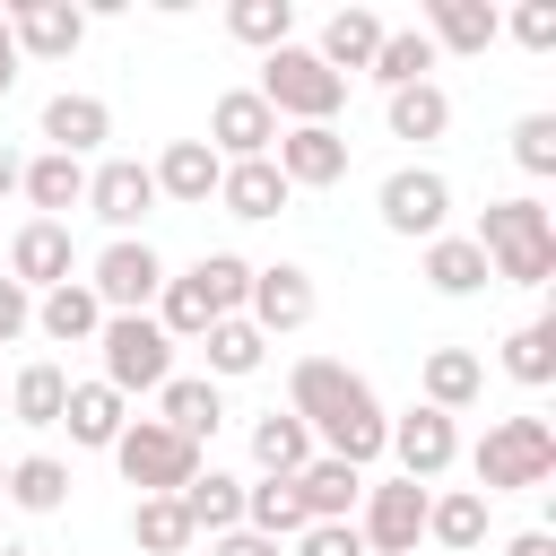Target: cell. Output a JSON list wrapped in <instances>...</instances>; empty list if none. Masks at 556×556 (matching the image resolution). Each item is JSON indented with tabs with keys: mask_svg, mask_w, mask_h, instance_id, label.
<instances>
[{
	"mask_svg": "<svg viewBox=\"0 0 556 556\" xmlns=\"http://www.w3.org/2000/svg\"><path fill=\"white\" fill-rule=\"evenodd\" d=\"M208 556H287V547L261 539V530H226V539H208Z\"/></svg>",
	"mask_w": 556,
	"mask_h": 556,
	"instance_id": "obj_46",
	"label": "cell"
},
{
	"mask_svg": "<svg viewBox=\"0 0 556 556\" xmlns=\"http://www.w3.org/2000/svg\"><path fill=\"white\" fill-rule=\"evenodd\" d=\"M156 426H174L182 443H208V434L226 426V391H217L208 374H174V382L156 391Z\"/></svg>",
	"mask_w": 556,
	"mask_h": 556,
	"instance_id": "obj_20",
	"label": "cell"
},
{
	"mask_svg": "<svg viewBox=\"0 0 556 556\" xmlns=\"http://www.w3.org/2000/svg\"><path fill=\"white\" fill-rule=\"evenodd\" d=\"M61 400H70V374H61L52 356L17 365V382H9V408H17V426H61Z\"/></svg>",
	"mask_w": 556,
	"mask_h": 556,
	"instance_id": "obj_37",
	"label": "cell"
},
{
	"mask_svg": "<svg viewBox=\"0 0 556 556\" xmlns=\"http://www.w3.org/2000/svg\"><path fill=\"white\" fill-rule=\"evenodd\" d=\"M417 556H426V547H417Z\"/></svg>",
	"mask_w": 556,
	"mask_h": 556,
	"instance_id": "obj_52",
	"label": "cell"
},
{
	"mask_svg": "<svg viewBox=\"0 0 556 556\" xmlns=\"http://www.w3.org/2000/svg\"><path fill=\"white\" fill-rule=\"evenodd\" d=\"M417 391H426V408L460 417V408L486 391V365H478L469 348H426V365H417Z\"/></svg>",
	"mask_w": 556,
	"mask_h": 556,
	"instance_id": "obj_28",
	"label": "cell"
},
{
	"mask_svg": "<svg viewBox=\"0 0 556 556\" xmlns=\"http://www.w3.org/2000/svg\"><path fill=\"white\" fill-rule=\"evenodd\" d=\"M252 96L278 113V130H295V122H330V113L348 104V78L321 70L313 43H278V52H261V87H252Z\"/></svg>",
	"mask_w": 556,
	"mask_h": 556,
	"instance_id": "obj_4",
	"label": "cell"
},
{
	"mask_svg": "<svg viewBox=\"0 0 556 556\" xmlns=\"http://www.w3.org/2000/svg\"><path fill=\"white\" fill-rule=\"evenodd\" d=\"M130 539H139V556H182L200 530H191V513H182L174 495H139V504H130Z\"/></svg>",
	"mask_w": 556,
	"mask_h": 556,
	"instance_id": "obj_38",
	"label": "cell"
},
{
	"mask_svg": "<svg viewBox=\"0 0 556 556\" xmlns=\"http://www.w3.org/2000/svg\"><path fill=\"white\" fill-rule=\"evenodd\" d=\"M495 35H504L495 0H426V43L434 52H486Z\"/></svg>",
	"mask_w": 556,
	"mask_h": 556,
	"instance_id": "obj_23",
	"label": "cell"
},
{
	"mask_svg": "<svg viewBox=\"0 0 556 556\" xmlns=\"http://www.w3.org/2000/svg\"><path fill=\"white\" fill-rule=\"evenodd\" d=\"M174 504H182L191 530H208V539L243 530V478H235V469H191V486H182Z\"/></svg>",
	"mask_w": 556,
	"mask_h": 556,
	"instance_id": "obj_30",
	"label": "cell"
},
{
	"mask_svg": "<svg viewBox=\"0 0 556 556\" xmlns=\"http://www.w3.org/2000/svg\"><path fill=\"white\" fill-rule=\"evenodd\" d=\"M226 35L252 43V52H278V43H295V9L287 0H235L226 9Z\"/></svg>",
	"mask_w": 556,
	"mask_h": 556,
	"instance_id": "obj_41",
	"label": "cell"
},
{
	"mask_svg": "<svg viewBox=\"0 0 556 556\" xmlns=\"http://www.w3.org/2000/svg\"><path fill=\"white\" fill-rule=\"evenodd\" d=\"M374 208H382V226H391V235H408V243L452 235V182H443L434 165H400V174H382Z\"/></svg>",
	"mask_w": 556,
	"mask_h": 556,
	"instance_id": "obj_8",
	"label": "cell"
},
{
	"mask_svg": "<svg viewBox=\"0 0 556 556\" xmlns=\"http://www.w3.org/2000/svg\"><path fill=\"white\" fill-rule=\"evenodd\" d=\"M70 269H78V243H70L61 217H26V226L9 235V278H17L26 295H52Z\"/></svg>",
	"mask_w": 556,
	"mask_h": 556,
	"instance_id": "obj_16",
	"label": "cell"
},
{
	"mask_svg": "<svg viewBox=\"0 0 556 556\" xmlns=\"http://www.w3.org/2000/svg\"><path fill=\"white\" fill-rule=\"evenodd\" d=\"M35 330H43L52 348H96V330H104V304L87 295V278H61L52 295H35Z\"/></svg>",
	"mask_w": 556,
	"mask_h": 556,
	"instance_id": "obj_25",
	"label": "cell"
},
{
	"mask_svg": "<svg viewBox=\"0 0 556 556\" xmlns=\"http://www.w3.org/2000/svg\"><path fill=\"white\" fill-rule=\"evenodd\" d=\"M295 191H287V174L269 165V156H252V165H226L217 174V208L226 217H243V226H261V217H278Z\"/></svg>",
	"mask_w": 556,
	"mask_h": 556,
	"instance_id": "obj_24",
	"label": "cell"
},
{
	"mask_svg": "<svg viewBox=\"0 0 556 556\" xmlns=\"http://www.w3.org/2000/svg\"><path fill=\"white\" fill-rule=\"evenodd\" d=\"M0 17H9L17 61H70L87 43V9H70V0H9Z\"/></svg>",
	"mask_w": 556,
	"mask_h": 556,
	"instance_id": "obj_14",
	"label": "cell"
},
{
	"mask_svg": "<svg viewBox=\"0 0 556 556\" xmlns=\"http://www.w3.org/2000/svg\"><path fill=\"white\" fill-rule=\"evenodd\" d=\"M104 139H113V104H104V96L61 87V96L43 104V148H52V156H78V165H87Z\"/></svg>",
	"mask_w": 556,
	"mask_h": 556,
	"instance_id": "obj_17",
	"label": "cell"
},
{
	"mask_svg": "<svg viewBox=\"0 0 556 556\" xmlns=\"http://www.w3.org/2000/svg\"><path fill=\"white\" fill-rule=\"evenodd\" d=\"M243 530H261V539H295L304 530V504H295V486L287 478H261V486H243Z\"/></svg>",
	"mask_w": 556,
	"mask_h": 556,
	"instance_id": "obj_40",
	"label": "cell"
},
{
	"mask_svg": "<svg viewBox=\"0 0 556 556\" xmlns=\"http://www.w3.org/2000/svg\"><path fill=\"white\" fill-rule=\"evenodd\" d=\"M504 35H513L521 52H556V0H521V9L504 17Z\"/></svg>",
	"mask_w": 556,
	"mask_h": 556,
	"instance_id": "obj_43",
	"label": "cell"
},
{
	"mask_svg": "<svg viewBox=\"0 0 556 556\" xmlns=\"http://www.w3.org/2000/svg\"><path fill=\"white\" fill-rule=\"evenodd\" d=\"M0 504H17V513H61L70 504V460H52V452H17L9 460V486H0Z\"/></svg>",
	"mask_w": 556,
	"mask_h": 556,
	"instance_id": "obj_29",
	"label": "cell"
},
{
	"mask_svg": "<svg viewBox=\"0 0 556 556\" xmlns=\"http://www.w3.org/2000/svg\"><path fill=\"white\" fill-rule=\"evenodd\" d=\"M417 278H426L434 295H478V287H495V269H486V252H478L469 235H434V243L417 252Z\"/></svg>",
	"mask_w": 556,
	"mask_h": 556,
	"instance_id": "obj_27",
	"label": "cell"
},
{
	"mask_svg": "<svg viewBox=\"0 0 556 556\" xmlns=\"http://www.w3.org/2000/svg\"><path fill=\"white\" fill-rule=\"evenodd\" d=\"M287 547H295V556H365L356 521H304V530H295Z\"/></svg>",
	"mask_w": 556,
	"mask_h": 556,
	"instance_id": "obj_44",
	"label": "cell"
},
{
	"mask_svg": "<svg viewBox=\"0 0 556 556\" xmlns=\"http://www.w3.org/2000/svg\"><path fill=\"white\" fill-rule=\"evenodd\" d=\"M252 460H261V478H295V469L313 460V434H304V417H295V408H269V417H252Z\"/></svg>",
	"mask_w": 556,
	"mask_h": 556,
	"instance_id": "obj_34",
	"label": "cell"
},
{
	"mask_svg": "<svg viewBox=\"0 0 556 556\" xmlns=\"http://www.w3.org/2000/svg\"><path fill=\"white\" fill-rule=\"evenodd\" d=\"M313 313H321V295H313V269H304V261H269V269H252L243 321H252L261 339H295Z\"/></svg>",
	"mask_w": 556,
	"mask_h": 556,
	"instance_id": "obj_10",
	"label": "cell"
},
{
	"mask_svg": "<svg viewBox=\"0 0 556 556\" xmlns=\"http://www.w3.org/2000/svg\"><path fill=\"white\" fill-rule=\"evenodd\" d=\"M182 278L208 295V313H217V321H226V313H243V295H252V261H243V252H200Z\"/></svg>",
	"mask_w": 556,
	"mask_h": 556,
	"instance_id": "obj_39",
	"label": "cell"
},
{
	"mask_svg": "<svg viewBox=\"0 0 556 556\" xmlns=\"http://www.w3.org/2000/svg\"><path fill=\"white\" fill-rule=\"evenodd\" d=\"M504 556H556V530H513Z\"/></svg>",
	"mask_w": 556,
	"mask_h": 556,
	"instance_id": "obj_47",
	"label": "cell"
},
{
	"mask_svg": "<svg viewBox=\"0 0 556 556\" xmlns=\"http://www.w3.org/2000/svg\"><path fill=\"white\" fill-rule=\"evenodd\" d=\"M26 330H35V295H26L17 278H0V348H9V339H26Z\"/></svg>",
	"mask_w": 556,
	"mask_h": 556,
	"instance_id": "obj_45",
	"label": "cell"
},
{
	"mask_svg": "<svg viewBox=\"0 0 556 556\" xmlns=\"http://www.w3.org/2000/svg\"><path fill=\"white\" fill-rule=\"evenodd\" d=\"M113 469H122L139 495H182L191 469H200V443H182V434L156 426V417H130L122 443H113Z\"/></svg>",
	"mask_w": 556,
	"mask_h": 556,
	"instance_id": "obj_6",
	"label": "cell"
},
{
	"mask_svg": "<svg viewBox=\"0 0 556 556\" xmlns=\"http://www.w3.org/2000/svg\"><path fill=\"white\" fill-rule=\"evenodd\" d=\"M478 469V495H521V486H547L556 478V426L547 417H495L469 452Z\"/></svg>",
	"mask_w": 556,
	"mask_h": 556,
	"instance_id": "obj_3",
	"label": "cell"
},
{
	"mask_svg": "<svg viewBox=\"0 0 556 556\" xmlns=\"http://www.w3.org/2000/svg\"><path fill=\"white\" fill-rule=\"evenodd\" d=\"M434 61H443V52L426 43V26H382V43H374V70H365V78H374L382 96H400V87H417Z\"/></svg>",
	"mask_w": 556,
	"mask_h": 556,
	"instance_id": "obj_32",
	"label": "cell"
},
{
	"mask_svg": "<svg viewBox=\"0 0 556 556\" xmlns=\"http://www.w3.org/2000/svg\"><path fill=\"white\" fill-rule=\"evenodd\" d=\"M17 191H26L35 217H61V226H70V208H87V165L43 148V156H26V182H17Z\"/></svg>",
	"mask_w": 556,
	"mask_h": 556,
	"instance_id": "obj_26",
	"label": "cell"
},
{
	"mask_svg": "<svg viewBox=\"0 0 556 556\" xmlns=\"http://www.w3.org/2000/svg\"><path fill=\"white\" fill-rule=\"evenodd\" d=\"M148 174H156V200H174V208H208L226 165H217V148H208V139H165V156H156Z\"/></svg>",
	"mask_w": 556,
	"mask_h": 556,
	"instance_id": "obj_18",
	"label": "cell"
},
{
	"mask_svg": "<svg viewBox=\"0 0 556 556\" xmlns=\"http://www.w3.org/2000/svg\"><path fill=\"white\" fill-rule=\"evenodd\" d=\"M382 452L400 460V478H417V486H434L452 460H460V426L443 417V408H408V417H391V434H382Z\"/></svg>",
	"mask_w": 556,
	"mask_h": 556,
	"instance_id": "obj_12",
	"label": "cell"
},
{
	"mask_svg": "<svg viewBox=\"0 0 556 556\" xmlns=\"http://www.w3.org/2000/svg\"><path fill=\"white\" fill-rule=\"evenodd\" d=\"M0 486H9V460H0Z\"/></svg>",
	"mask_w": 556,
	"mask_h": 556,
	"instance_id": "obj_51",
	"label": "cell"
},
{
	"mask_svg": "<svg viewBox=\"0 0 556 556\" xmlns=\"http://www.w3.org/2000/svg\"><path fill=\"white\" fill-rule=\"evenodd\" d=\"M17 87V43H9V17H0V96Z\"/></svg>",
	"mask_w": 556,
	"mask_h": 556,
	"instance_id": "obj_49",
	"label": "cell"
},
{
	"mask_svg": "<svg viewBox=\"0 0 556 556\" xmlns=\"http://www.w3.org/2000/svg\"><path fill=\"white\" fill-rule=\"evenodd\" d=\"M513 165L539 174V182L556 174V113H521V122H513Z\"/></svg>",
	"mask_w": 556,
	"mask_h": 556,
	"instance_id": "obj_42",
	"label": "cell"
},
{
	"mask_svg": "<svg viewBox=\"0 0 556 556\" xmlns=\"http://www.w3.org/2000/svg\"><path fill=\"white\" fill-rule=\"evenodd\" d=\"M287 408L304 417L313 452H330V460H348V469L382 460L391 408L374 400V382H365L356 365H339V356H295V374H287Z\"/></svg>",
	"mask_w": 556,
	"mask_h": 556,
	"instance_id": "obj_1",
	"label": "cell"
},
{
	"mask_svg": "<svg viewBox=\"0 0 556 556\" xmlns=\"http://www.w3.org/2000/svg\"><path fill=\"white\" fill-rule=\"evenodd\" d=\"M208 382H243V374H261L269 365V339L243 321V313H226V321H208Z\"/></svg>",
	"mask_w": 556,
	"mask_h": 556,
	"instance_id": "obj_33",
	"label": "cell"
},
{
	"mask_svg": "<svg viewBox=\"0 0 556 556\" xmlns=\"http://www.w3.org/2000/svg\"><path fill=\"white\" fill-rule=\"evenodd\" d=\"M208 148H217V165H252V156L278 148V113H269L252 87H226V96L208 104Z\"/></svg>",
	"mask_w": 556,
	"mask_h": 556,
	"instance_id": "obj_15",
	"label": "cell"
},
{
	"mask_svg": "<svg viewBox=\"0 0 556 556\" xmlns=\"http://www.w3.org/2000/svg\"><path fill=\"white\" fill-rule=\"evenodd\" d=\"M469 547H486V495L478 486L426 495V556H469Z\"/></svg>",
	"mask_w": 556,
	"mask_h": 556,
	"instance_id": "obj_22",
	"label": "cell"
},
{
	"mask_svg": "<svg viewBox=\"0 0 556 556\" xmlns=\"http://www.w3.org/2000/svg\"><path fill=\"white\" fill-rule=\"evenodd\" d=\"M17 182H26V156H17V148H9V139H0V200H9V191H17Z\"/></svg>",
	"mask_w": 556,
	"mask_h": 556,
	"instance_id": "obj_48",
	"label": "cell"
},
{
	"mask_svg": "<svg viewBox=\"0 0 556 556\" xmlns=\"http://www.w3.org/2000/svg\"><path fill=\"white\" fill-rule=\"evenodd\" d=\"M269 165L287 174V191H330V182H348V130L339 122H295V130H278Z\"/></svg>",
	"mask_w": 556,
	"mask_h": 556,
	"instance_id": "obj_11",
	"label": "cell"
},
{
	"mask_svg": "<svg viewBox=\"0 0 556 556\" xmlns=\"http://www.w3.org/2000/svg\"><path fill=\"white\" fill-rule=\"evenodd\" d=\"M504 374H513L521 391H547V382H556V313H539V321H521V330L504 339Z\"/></svg>",
	"mask_w": 556,
	"mask_h": 556,
	"instance_id": "obj_36",
	"label": "cell"
},
{
	"mask_svg": "<svg viewBox=\"0 0 556 556\" xmlns=\"http://www.w3.org/2000/svg\"><path fill=\"white\" fill-rule=\"evenodd\" d=\"M382 122H391V139H443V130H452V96H443L434 78H417V87H400V96L382 104Z\"/></svg>",
	"mask_w": 556,
	"mask_h": 556,
	"instance_id": "obj_35",
	"label": "cell"
},
{
	"mask_svg": "<svg viewBox=\"0 0 556 556\" xmlns=\"http://www.w3.org/2000/svg\"><path fill=\"white\" fill-rule=\"evenodd\" d=\"M0 556H35V547H0Z\"/></svg>",
	"mask_w": 556,
	"mask_h": 556,
	"instance_id": "obj_50",
	"label": "cell"
},
{
	"mask_svg": "<svg viewBox=\"0 0 556 556\" xmlns=\"http://www.w3.org/2000/svg\"><path fill=\"white\" fill-rule=\"evenodd\" d=\"M356 539H365V556H417V547H426V486H417V478H382V486H365V504H356Z\"/></svg>",
	"mask_w": 556,
	"mask_h": 556,
	"instance_id": "obj_9",
	"label": "cell"
},
{
	"mask_svg": "<svg viewBox=\"0 0 556 556\" xmlns=\"http://www.w3.org/2000/svg\"><path fill=\"white\" fill-rule=\"evenodd\" d=\"M165 278H174V269L156 261V243H148V235H113V243L87 261V295H96L104 313H148Z\"/></svg>",
	"mask_w": 556,
	"mask_h": 556,
	"instance_id": "obj_7",
	"label": "cell"
},
{
	"mask_svg": "<svg viewBox=\"0 0 556 556\" xmlns=\"http://www.w3.org/2000/svg\"><path fill=\"white\" fill-rule=\"evenodd\" d=\"M96 356H104V391H165L174 382V339L148 321V313H104V330H96Z\"/></svg>",
	"mask_w": 556,
	"mask_h": 556,
	"instance_id": "obj_5",
	"label": "cell"
},
{
	"mask_svg": "<svg viewBox=\"0 0 556 556\" xmlns=\"http://www.w3.org/2000/svg\"><path fill=\"white\" fill-rule=\"evenodd\" d=\"M87 208H96L113 235H139V226L156 217V174H148L139 156H104V165H87Z\"/></svg>",
	"mask_w": 556,
	"mask_h": 556,
	"instance_id": "obj_13",
	"label": "cell"
},
{
	"mask_svg": "<svg viewBox=\"0 0 556 556\" xmlns=\"http://www.w3.org/2000/svg\"><path fill=\"white\" fill-rule=\"evenodd\" d=\"M374 43H382V17L374 9H330V26H321V43H313V61L321 70H374Z\"/></svg>",
	"mask_w": 556,
	"mask_h": 556,
	"instance_id": "obj_31",
	"label": "cell"
},
{
	"mask_svg": "<svg viewBox=\"0 0 556 556\" xmlns=\"http://www.w3.org/2000/svg\"><path fill=\"white\" fill-rule=\"evenodd\" d=\"M287 486H295L304 521H356V504H365V469H348V460H330V452H313Z\"/></svg>",
	"mask_w": 556,
	"mask_h": 556,
	"instance_id": "obj_19",
	"label": "cell"
},
{
	"mask_svg": "<svg viewBox=\"0 0 556 556\" xmlns=\"http://www.w3.org/2000/svg\"><path fill=\"white\" fill-rule=\"evenodd\" d=\"M61 426H70V443H78V452H113V443H122V426H130V400H122V391H104V382H70Z\"/></svg>",
	"mask_w": 556,
	"mask_h": 556,
	"instance_id": "obj_21",
	"label": "cell"
},
{
	"mask_svg": "<svg viewBox=\"0 0 556 556\" xmlns=\"http://www.w3.org/2000/svg\"><path fill=\"white\" fill-rule=\"evenodd\" d=\"M469 243L486 252V269H495L504 287H547V278H556V217H547V200H530V191L486 200V217H478Z\"/></svg>",
	"mask_w": 556,
	"mask_h": 556,
	"instance_id": "obj_2",
	"label": "cell"
}]
</instances>
